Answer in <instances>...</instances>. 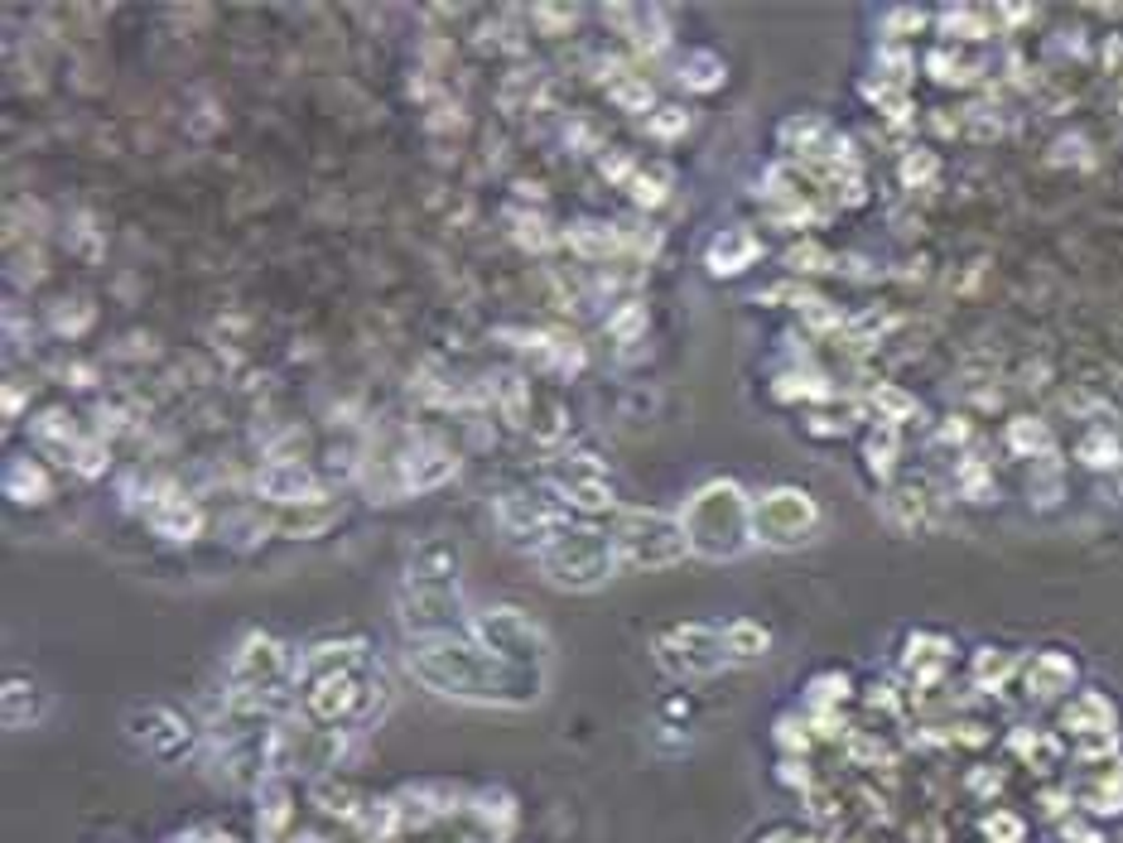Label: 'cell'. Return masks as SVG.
Masks as SVG:
<instances>
[{"label":"cell","mask_w":1123,"mask_h":843,"mask_svg":"<svg viewBox=\"0 0 1123 843\" xmlns=\"http://www.w3.org/2000/svg\"><path fill=\"white\" fill-rule=\"evenodd\" d=\"M411 671L434 694L463 704H531L541 694V671H512L477 636L411 642Z\"/></svg>","instance_id":"cell-1"},{"label":"cell","mask_w":1123,"mask_h":843,"mask_svg":"<svg viewBox=\"0 0 1123 843\" xmlns=\"http://www.w3.org/2000/svg\"><path fill=\"white\" fill-rule=\"evenodd\" d=\"M396 607L415 642L473 636V617L463 613V588H459V549L449 540L415 545L396 588Z\"/></svg>","instance_id":"cell-2"},{"label":"cell","mask_w":1123,"mask_h":843,"mask_svg":"<svg viewBox=\"0 0 1123 843\" xmlns=\"http://www.w3.org/2000/svg\"><path fill=\"white\" fill-rule=\"evenodd\" d=\"M684 535H690V555L705 559H738L752 545V497L733 477H713L695 487L680 506Z\"/></svg>","instance_id":"cell-3"},{"label":"cell","mask_w":1123,"mask_h":843,"mask_svg":"<svg viewBox=\"0 0 1123 843\" xmlns=\"http://www.w3.org/2000/svg\"><path fill=\"white\" fill-rule=\"evenodd\" d=\"M535 564H541V574L550 578L555 588H598L603 578H612V569H618V540H612V530L593 526V520H579V526H560L550 540L535 549Z\"/></svg>","instance_id":"cell-4"},{"label":"cell","mask_w":1123,"mask_h":843,"mask_svg":"<svg viewBox=\"0 0 1123 843\" xmlns=\"http://www.w3.org/2000/svg\"><path fill=\"white\" fill-rule=\"evenodd\" d=\"M612 540H618V559L632 569H670L690 555L680 512H656V506H622L612 520Z\"/></svg>","instance_id":"cell-5"},{"label":"cell","mask_w":1123,"mask_h":843,"mask_svg":"<svg viewBox=\"0 0 1123 843\" xmlns=\"http://www.w3.org/2000/svg\"><path fill=\"white\" fill-rule=\"evenodd\" d=\"M227 704L237 714H256V708H270V700L280 694L285 680H295V665H289L285 646L266 632H252L246 642L232 651L227 665Z\"/></svg>","instance_id":"cell-6"},{"label":"cell","mask_w":1123,"mask_h":843,"mask_svg":"<svg viewBox=\"0 0 1123 843\" xmlns=\"http://www.w3.org/2000/svg\"><path fill=\"white\" fill-rule=\"evenodd\" d=\"M656 665L670 671L676 680H705L719 675L723 665H733V651H728V636L719 622H676L656 636Z\"/></svg>","instance_id":"cell-7"},{"label":"cell","mask_w":1123,"mask_h":843,"mask_svg":"<svg viewBox=\"0 0 1123 843\" xmlns=\"http://www.w3.org/2000/svg\"><path fill=\"white\" fill-rule=\"evenodd\" d=\"M820 530V502L806 487H767L752 497V540L771 549H796Z\"/></svg>","instance_id":"cell-8"},{"label":"cell","mask_w":1123,"mask_h":843,"mask_svg":"<svg viewBox=\"0 0 1123 843\" xmlns=\"http://www.w3.org/2000/svg\"><path fill=\"white\" fill-rule=\"evenodd\" d=\"M473 636L483 642L492 656L512 671H541L550 661V636L541 622H531L516 607H487V613H473Z\"/></svg>","instance_id":"cell-9"},{"label":"cell","mask_w":1123,"mask_h":843,"mask_svg":"<svg viewBox=\"0 0 1123 843\" xmlns=\"http://www.w3.org/2000/svg\"><path fill=\"white\" fill-rule=\"evenodd\" d=\"M550 497H560L569 512H583V516H598V512H612V506H618L612 477L593 454L560 458L555 468H550Z\"/></svg>","instance_id":"cell-10"},{"label":"cell","mask_w":1123,"mask_h":843,"mask_svg":"<svg viewBox=\"0 0 1123 843\" xmlns=\"http://www.w3.org/2000/svg\"><path fill=\"white\" fill-rule=\"evenodd\" d=\"M498 526L512 540H531L541 549L560 526H569V506L560 497H535V492H506L498 502Z\"/></svg>","instance_id":"cell-11"},{"label":"cell","mask_w":1123,"mask_h":843,"mask_svg":"<svg viewBox=\"0 0 1123 843\" xmlns=\"http://www.w3.org/2000/svg\"><path fill=\"white\" fill-rule=\"evenodd\" d=\"M126 733H130V743L145 747L159 762H174V757H184V752H188V723L174 714V708H165V704L130 708Z\"/></svg>","instance_id":"cell-12"},{"label":"cell","mask_w":1123,"mask_h":843,"mask_svg":"<svg viewBox=\"0 0 1123 843\" xmlns=\"http://www.w3.org/2000/svg\"><path fill=\"white\" fill-rule=\"evenodd\" d=\"M256 492L275 506H318L324 502V483H318L314 468L299 458H270L256 477Z\"/></svg>","instance_id":"cell-13"},{"label":"cell","mask_w":1123,"mask_h":843,"mask_svg":"<svg viewBox=\"0 0 1123 843\" xmlns=\"http://www.w3.org/2000/svg\"><path fill=\"white\" fill-rule=\"evenodd\" d=\"M396 473H401L405 492H434L459 473V454L454 448H444V444H434V439H420L396 458Z\"/></svg>","instance_id":"cell-14"},{"label":"cell","mask_w":1123,"mask_h":843,"mask_svg":"<svg viewBox=\"0 0 1123 843\" xmlns=\"http://www.w3.org/2000/svg\"><path fill=\"white\" fill-rule=\"evenodd\" d=\"M362 708V680L357 671L347 675H324L314 685H304V714L314 723H338V718H353Z\"/></svg>","instance_id":"cell-15"},{"label":"cell","mask_w":1123,"mask_h":843,"mask_svg":"<svg viewBox=\"0 0 1123 843\" xmlns=\"http://www.w3.org/2000/svg\"><path fill=\"white\" fill-rule=\"evenodd\" d=\"M757 256H762V241H757L752 227H723L719 237L709 241L705 266H709L713 280H733V275H742L748 266H757Z\"/></svg>","instance_id":"cell-16"},{"label":"cell","mask_w":1123,"mask_h":843,"mask_svg":"<svg viewBox=\"0 0 1123 843\" xmlns=\"http://www.w3.org/2000/svg\"><path fill=\"white\" fill-rule=\"evenodd\" d=\"M777 140H781V150L786 155H800V159H829V150H835V126L825 121L820 111H796V116H786L781 121V130H777Z\"/></svg>","instance_id":"cell-17"},{"label":"cell","mask_w":1123,"mask_h":843,"mask_svg":"<svg viewBox=\"0 0 1123 843\" xmlns=\"http://www.w3.org/2000/svg\"><path fill=\"white\" fill-rule=\"evenodd\" d=\"M1027 694H1037V700H1056V694H1066L1075 685V661L1066 656V651H1037V656L1027 661Z\"/></svg>","instance_id":"cell-18"},{"label":"cell","mask_w":1123,"mask_h":843,"mask_svg":"<svg viewBox=\"0 0 1123 843\" xmlns=\"http://www.w3.org/2000/svg\"><path fill=\"white\" fill-rule=\"evenodd\" d=\"M0 487H6V497L20 502V506H43L53 497V483H49V473H43V463L29 458V454H14L6 463V483Z\"/></svg>","instance_id":"cell-19"},{"label":"cell","mask_w":1123,"mask_h":843,"mask_svg":"<svg viewBox=\"0 0 1123 843\" xmlns=\"http://www.w3.org/2000/svg\"><path fill=\"white\" fill-rule=\"evenodd\" d=\"M150 526H155V535H165V540H198V535H203V512L188 497H174V492H165V497L155 502V512H150Z\"/></svg>","instance_id":"cell-20"},{"label":"cell","mask_w":1123,"mask_h":843,"mask_svg":"<svg viewBox=\"0 0 1123 843\" xmlns=\"http://www.w3.org/2000/svg\"><path fill=\"white\" fill-rule=\"evenodd\" d=\"M1061 728L1075 733L1085 743V737H1100V733H1114V704L1104 700V694L1085 690L1081 700L1066 704V714H1061Z\"/></svg>","instance_id":"cell-21"},{"label":"cell","mask_w":1123,"mask_h":843,"mask_svg":"<svg viewBox=\"0 0 1123 843\" xmlns=\"http://www.w3.org/2000/svg\"><path fill=\"white\" fill-rule=\"evenodd\" d=\"M564 246L583 260H608L622 251V227L612 222H593V217H583V222H569L564 231Z\"/></svg>","instance_id":"cell-22"},{"label":"cell","mask_w":1123,"mask_h":843,"mask_svg":"<svg viewBox=\"0 0 1123 843\" xmlns=\"http://www.w3.org/2000/svg\"><path fill=\"white\" fill-rule=\"evenodd\" d=\"M603 87H608V97L618 101L622 111H656V87L647 82V72H627L622 63H608V72H603Z\"/></svg>","instance_id":"cell-23"},{"label":"cell","mask_w":1123,"mask_h":843,"mask_svg":"<svg viewBox=\"0 0 1123 843\" xmlns=\"http://www.w3.org/2000/svg\"><path fill=\"white\" fill-rule=\"evenodd\" d=\"M723 78H728L723 58L709 53V49H690V53H684L680 63H676V82L690 87V92H719Z\"/></svg>","instance_id":"cell-24"},{"label":"cell","mask_w":1123,"mask_h":843,"mask_svg":"<svg viewBox=\"0 0 1123 843\" xmlns=\"http://www.w3.org/2000/svg\"><path fill=\"white\" fill-rule=\"evenodd\" d=\"M35 444L49 448V454H58L63 463H72V454H78V444H82V434H78V425H72V415H63V410H43V415L35 419Z\"/></svg>","instance_id":"cell-25"},{"label":"cell","mask_w":1123,"mask_h":843,"mask_svg":"<svg viewBox=\"0 0 1123 843\" xmlns=\"http://www.w3.org/2000/svg\"><path fill=\"white\" fill-rule=\"evenodd\" d=\"M285 824H289V791H285V781H260V810H256V830H260V839L266 843H275L285 834Z\"/></svg>","instance_id":"cell-26"},{"label":"cell","mask_w":1123,"mask_h":843,"mask_svg":"<svg viewBox=\"0 0 1123 843\" xmlns=\"http://www.w3.org/2000/svg\"><path fill=\"white\" fill-rule=\"evenodd\" d=\"M1003 444H1008L1017 458H1052V429H1046L1042 419H1032V415L1008 419V429H1003Z\"/></svg>","instance_id":"cell-27"},{"label":"cell","mask_w":1123,"mask_h":843,"mask_svg":"<svg viewBox=\"0 0 1123 843\" xmlns=\"http://www.w3.org/2000/svg\"><path fill=\"white\" fill-rule=\"evenodd\" d=\"M897 454H902V434H897L893 425H878V429L868 434L864 463H868V473L878 477V483H887V477L897 473Z\"/></svg>","instance_id":"cell-28"},{"label":"cell","mask_w":1123,"mask_h":843,"mask_svg":"<svg viewBox=\"0 0 1123 843\" xmlns=\"http://www.w3.org/2000/svg\"><path fill=\"white\" fill-rule=\"evenodd\" d=\"M723 636H728V651H733V661H757L771 651V632L762 627V622H723Z\"/></svg>","instance_id":"cell-29"},{"label":"cell","mask_w":1123,"mask_h":843,"mask_svg":"<svg viewBox=\"0 0 1123 843\" xmlns=\"http://www.w3.org/2000/svg\"><path fill=\"white\" fill-rule=\"evenodd\" d=\"M627 198L637 202V208H661V202L670 198V169L666 165H641L632 173V184H627Z\"/></svg>","instance_id":"cell-30"},{"label":"cell","mask_w":1123,"mask_h":843,"mask_svg":"<svg viewBox=\"0 0 1123 843\" xmlns=\"http://www.w3.org/2000/svg\"><path fill=\"white\" fill-rule=\"evenodd\" d=\"M969 671H974V685H979V690H1003V685H1008V675L1017 671V661L1008 656V651H998V646H979V651H974Z\"/></svg>","instance_id":"cell-31"},{"label":"cell","mask_w":1123,"mask_h":843,"mask_svg":"<svg viewBox=\"0 0 1123 843\" xmlns=\"http://www.w3.org/2000/svg\"><path fill=\"white\" fill-rule=\"evenodd\" d=\"M506 222H512V237L526 246V251H545V246L560 241L541 212H521V208H512V212H506Z\"/></svg>","instance_id":"cell-32"},{"label":"cell","mask_w":1123,"mask_h":843,"mask_svg":"<svg viewBox=\"0 0 1123 843\" xmlns=\"http://www.w3.org/2000/svg\"><path fill=\"white\" fill-rule=\"evenodd\" d=\"M849 675H839V671H825V675H815L810 685H806V700H810V708L815 714H829V708H839L844 700H849Z\"/></svg>","instance_id":"cell-33"},{"label":"cell","mask_w":1123,"mask_h":843,"mask_svg":"<svg viewBox=\"0 0 1123 843\" xmlns=\"http://www.w3.org/2000/svg\"><path fill=\"white\" fill-rule=\"evenodd\" d=\"M92 318L97 314H92V304H87V299H63L49 314V328L58 333V338H82V333L92 328Z\"/></svg>","instance_id":"cell-34"},{"label":"cell","mask_w":1123,"mask_h":843,"mask_svg":"<svg viewBox=\"0 0 1123 843\" xmlns=\"http://www.w3.org/2000/svg\"><path fill=\"white\" fill-rule=\"evenodd\" d=\"M1081 801L1095 810V815H1123V772H1110L1104 781H1090L1081 791Z\"/></svg>","instance_id":"cell-35"},{"label":"cell","mask_w":1123,"mask_h":843,"mask_svg":"<svg viewBox=\"0 0 1123 843\" xmlns=\"http://www.w3.org/2000/svg\"><path fill=\"white\" fill-rule=\"evenodd\" d=\"M1081 463L1085 468H1119V458H1123V444L1114 439V434H1104V429H1095V434H1085L1081 439Z\"/></svg>","instance_id":"cell-36"},{"label":"cell","mask_w":1123,"mask_h":843,"mask_svg":"<svg viewBox=\"0 0 1123 843\" xmlns=\"http://www.w3.org/2000/svg\"><path fill=\"white\" fill-rule=\"evenodd\" d=\"M608 333L618 343H641V338H647V304L627 299L618 314H608Z\"/></svg>","instance_id":"cell-37"},{"label":"cell","mask_w":1123,"mask_h":843,"mask_svg":"<svg viewBox=\"0 0 1123 843\" xmlns=\"http://www.w3.org/2000/svg\"><path fill=\"white\" fill-rule=\"evenodd\" d=\"M473 810H477V820L492 824L498 834L516 820V805H512V795H506V791H477L473 795Z\"/></svg>","instance_id":"cell-38"},{"label":"cell","mask_w":1123,"mask_h":843,"mask_svg":"<svg viewBox=\"0 0 1123 843\" xmlns=\"http://www.w3.org/2000/svg\"><path fill=\"white\" fill-rule=\"evenodd\" d=\"M926 68H930V78H936V82H955V87H965V82L979 78V68L965 63V58L950 53V49H936V53L926 58Z\"/></svg>","instance_id":"cell-39"},{"label":"cell","mask_w":1123,"mask_h":843,"mask_svg":"<svg viewBox=\"0 0 1123 843\" xmlns=\"http://www.w3.org/2000/svg\"><path fill=\"white\" fill-rule=\"evenodd\" d=\"M107 463H111L107 434H92V439H82V444H78V454H72L68 468L78 473V477H101V473H107Z\"/></svg>","instance_id":"cell-40"},{"label":"cell","mask_w":1123,"mask_h":843,"mask_svg":"<svg viewBox=\"0 0 1123 843\" xmlns=\"http://www.w3.org/2000/svg\"><path fill=\"white\" fill-rule=\"evenodd\" d=\"M864 97H868L883 116H893V121H907V116H912V97L902 92V87L883 82V78H878V82H864Z\"/></svg>","instance_id":"cell-41"},{"label":"cell","mask_w":1123,"mask_h":843,"mask_svg":"<svg viewBox=\"0 0 1123 843\" xmlns=\"http://www.w3.org/2000/svg\"><path fill=\"white\" fill-rule=\"evenodd\" d=\"M887 516H893V526H902V530H916L926 520V497L916 487H907V492H893L887 497Z\"/></svg>","instance_id":"cell-42"},{"label":"cell","mask_w":1123,"mask_h":843,"mask_svg":"<svg viewBox=\"0 0 1123 843\" xmlns=\"http://www.w3.org/2000/svg\"><path fill=\"white\" fill-rule=\"evenodd\" d=\"M868 400H873V410L883 415V425H893V429H897L907 415H916V400L907 396V390H897V386H878Z\"/></svg>","instance_id":"cell-43"},{"label":"cell","mask_w":1123,"mask_h":843,"mask_svg":"<svg viewBox=\"0 0 1123 843\" xmlns=\"http://www.w3.org/2000/svg\"><path fill=\"white\" fill-rule=\"evenodd\" d=\"M940 34H950V39H988V24H984L979 10L950 6V10H940Z\"/></svg>","instance_id":"cell-44"},{"label":"cell","mask_w":1123,"mask_h":843,"mask_svg":"<svg viewBox=\"0 0 1123 843\" xmlns=\"http://www.w3.org/2000/svg\"><path fill=\"white\" fill-rule=\"evenodd\" d=\"M959 492H965L969 502H994L998 497V487H994V477H988V468L984 463H974V458H965L959 463Z\"/></svg>","instance_id":"cell-45"},{"label":"cell","mask_w":1123,"mask_h":843,"mask_svg":"<svg viewBox=\"0 0 1123 843\" xmlns=\"http://www.w3.org/2000/svg\"><path fill=\"white\" fill-rule=\"evenodd\" d=\"M684 130H690V111L684 107H656L647 116V136H656V140H680Z\"/></svg>","instance_id":"cell-46"},{"label":"cell","mask_w":1123,"mask_h":843,"mask_svg":"<svg viewBox=\"0 0 1123 843\" xmlns=\"http://www.w3.org/2000/svg\"><path fill=\"white\" fill-rule=\"evenodd\" d=\"M984 839L988 843H1023L1027 824H1023V815H1013V810H994V815L984 820Z\"/></svg>","instance_id":"cell-47"},{"label":"cell","mask_w":1123,"mask_h":843,"mask_svg":"<svg viewBox=\"0 0 1123 843\" xmlns=\"http://www.w3.org/2000/svg\"><path fill=\"white\" fill-rule=\"evenodd\" d=\"M786 266H791L796 275H815V270H835V256H829L825 246H815V241H800V246L786 251Z\"/></svg>","instance_id":"cell-48"},{"label":"cell","mask_w":1123,"mask_h":843,"mask_svg":"<svg viewBox=\"0 0 1123 843\" xmlns=\"http://www.w3.org/2000/svg\"><path fill=\"white\" fill-rule=\"evenodd\" d=\"M940 173V159L930 155V150H912L907 159H902V184L907 188H922V184H930Z\"/></svg>","instance_id":"cell-49"},{"label":"cell","mask_w":1123,"mask_h":843,"mask_svg":"<svg viewBox=\"0 0 1123 843\" xmlns=\"http://www.w3.org/2000/svg\"><path fill=\"white\" fill-rule=\"evenodd\" d=\"M598 169H603V179H612V184H622V188H627V184H632V173H637L641 165H637V159L627 155V150H608L603 159H598Z\"/></svg>","instance_id":"cell-50"},{"label":"cell","mask_w":1123,"mask_h":843,"mask_svg":"<svg viewBox=\"0 0 1123 843\" xmlns=\"http://www.w3.org/2000/svg\"><path fill=\"white\" fill-rule=\"evenodd\" d=\"M922 24H926L922 10H887V34H893V39L912 34V29H922Z\"/></svg>","instance_id":"cell-51"},{"label":"cell","mask_w":1123,"mask_h":843,"mask_svg":"<svg viewBox=\"0 0 1123 843\" xmlns=\"http://www.w3.org/2000/svg\"><path fill=\"white\" fill-rule=\"evenodd\" d=\"M806 429L815 434V439H839V434H849V425H844V419H835V415H810Z\"/></svg>","instance_id":"cell-52"},{"label":"cell","mask_w":1123,"mask_h":843,"mask_svg":"<svg viewBox=\"0 0 1123 843\" xmlns=\"http://www.w3.org/2000/svg\"><path fill=\"white\" fill-rule=\"evenodd\" d=\"M535 20H545V24H574V20H579V10H564V6H535Z\"/></svg>","instance_id":"cell-53"},{"label":"cell","mask_w":1123,"mask_h":843,"mask_svg":"<svg viewBox=\"0 0 1123 843\" xmlns=\"http://www.w3.org/2000/svg\"><path fill=\"white\" fill-rule=\"evenodd\" d=\"M169 843H223V834H208V830H188V834H174Z\"/></svg>","instance_id":"cell-54"},{"label":"cell","mask_w":1123,"mask_h":843,"mask_svg":"<svg viewBox=\"0 0 1123 843\" xmlns=\"http://www.w3.org/2000/svg\"><path fill=\"white\" fill-rule=\"evenodd\" d=\"M1066 839L1071 843H1104L1095 830H1085V824H1066Z\"/></svg>","instance_id":"cell-55"},{"label":"cell","mask_w":1123,"mask_h":843,"mask_svg":"<svg viewBox=\"0 0 1123 843\" xmlns=\"http://www.w3.org/2000/svg\"><path fill=\"white\" fill-rule=\"evenodd\" d=\"M762 843H810L806 834H800V830H771Z\"/></svg>","instance_id":"cell-56"},{"label":"cell","mask_w":1123,"mask_h":843,"mask_svg":"<svg viewBox=\"0 0 1123 843\" xmlns=\"http://www.w3.org/2000/svg\"><path fill=\"white\" fill-rule=\"evenodd\" d=\"M20 405H24V396H20V386L10 381V386H6V415L14 419V415H20Z\"/></svg>","instance_id":"cell-57"}]
</instances>
